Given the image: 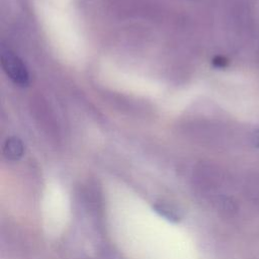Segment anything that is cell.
I'll use <instances>...</instances> for the list:
<instances>
[{
	"instance_id": "cell-1",
	"label": "cell",
	"mask_w": 259,
	"mask_h": 259,
	"mask_svg": "<svg viewBox=\"0 0 259 259\" xmlns=\"http://www.w3.org/2000/svg\"><path fill=\"white\" fill-rule=\"evenodd\" d=\"M1 65L6 75L18 86L24 87L29 84V74L23 62L9 51L1 54Z\"/></svg>"
},
{
	"instance_id": "cell-2",
	"label": "cell",
	"mask_w": 259,
	"mask_h": 259,
	"mask_svg": "<svg viewBox=\"0 0 259 259\" xmlns=\"http://www.w3.org/2000/svg\"><path fill=\"white\" fill-rule=\"evenodd\" d=\"M3 152L8 159H18L23 153V145L19 139L12 137L5 142Z\"/></svg>"
},
{
	"instance_id": "cell-3",
	"label": "cell",
	"mask_w": 259,
	"mask_h": 259,
	"mask_svg": "<svg viewBox=\"0 0 259 259\" xmlns=\"http://www.w3.org/2000/svg\"><path fill=\"white\" fill-rule=\"evenodd\" d=\"M257 145L259 146V137H258V139H257Z\"/></svg>"
}]
</instances>
